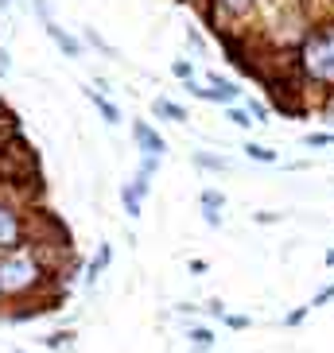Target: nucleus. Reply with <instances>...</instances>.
Returning <instances> with one entry per match:
<instances>
[{
	"instance_id": "1",
	"label": "nucleus",
	"mask_w": 334,
	"mask_h": 353,
	"mask_svg": "<svg viewBox=\"0 0 334 353\" xmlns=\"http://www.w3.org/2000/svg\"><path fill=\"white\" fill-rule=\"evenodd\" d=\"M59 268H55L47 252L35 249V245H20L0 256V299L4 303H32L43 299V291L55 283Z\"/></svg>"
},
{
	"instance_id": "2",
	"label": "nucleus",
	"mask_w": 334,
	"mask_h": 353,
	"mask_svg": "<svg viewBox=\"0 0 334 353\" xmlns=\"http://www.w3.org/2000/svg\"><path fill=\"white\" fill-rule=\"evenodd\" d=\"M295 74L303 85L334 94V20L307 23V35L295 47Z\"/></svg>"
},
{
	"instance_id": "3",
	"label": "nucleus",
	"mask_w": 334,
	"mask_h": 353,
	"mask_svg": "<svg viewBox=\"0 0 334 353\" xmlns=\"http://www.w3.org/2000/svg\"><path fill=\"white\" fill-rule=\"evenodd\" d=\"M187 94L199 97V101H214V105H237L241 90L230 82V78H222V74H206V70H195V78L187 82Z\"/></svg>"
},
{
	"instance_id": "4",
	"label": "nucleus",
	"mask_w": 334,
	"mask_h": 353,
	"mask_svg": "<svg viewBox=\"0 0 334 353\" xmlns=\"http://www.w3.org/2000/svg\"><path fill=\"white\" fill-rule=\"evenodd\" d=\"M132 140H136V152H140V167H136V175H156L159 159L167 156V140L156 132V128L148 125V121H136L132 125Z\"/></svg>"
},
{
	"instance_id": "5",
	"label": "nucleus",
	"mask_w": 334,
	"mask_h": 353,
	"mask_svg": "<svg viewBox=\"0 0 334 353\" xmlns=\"http://www.w3.org/2000/svg\"><path fill=\"white\" fill-rule=\"evenodd\" d=\"M20 245H28V214L12 198L0 194V256Z\"/></svg>"
},
{
	"instance_id": "6",
	"label": "nucleus",
	"mask_w": 334,
	"mask_h": 353,
	"mask_svg": "<svg viewBox=\"0 0 334 353\" xmlns=\"http://www.w3.org/2000/svg\"><path fill=\"white\" fill-rule=\"evenodd\" d=\"M261 4H268V0H206V20L210 23H218V20H241V16L257 12Z\"/></svg>"
},
{
	"instance_id": "7",
	"label": "nucleus",
	"mask_w": 334,
	"mask_h": 353,
	"mask_svg": "<svg viewBox=\"0 0 334 353\" xmlns=\"http://www.w3.org/2000/svg\"><path fill=\"white\" fill-rule=\"evenodd\" d=\"M222 206H226V194H218V190H202L199 194V214L210 229L222 225Z\"/></svg>"
},
{
	"instance_id": "8",
	"label": "nucleus",
	"mask_w": 334,
	"mask_h": 353,
	"mask_svg": "<svg viewBox=\"0 0 334 353\" xmlns=\"http://www.w3.org/2000/svg\"><path fill=\"white\" fill-rule=\"evenodd\" d=\"M109 264H113V245H101V249L94 252V260H90V264L82 268V283H86V288H94V283L101 280V272L109 268Z\"/></svg>"
},
{
	"instance_id": "9",
	"label": "nucleus",
	"mask_w": 334,
	"mask_h": 353,
	"mask_svg": "<svg viewBox=\"0 0 334 353\" xmlns=\"http://www.w3.org/2000/svg\"><path fill=\"white\" fill-rule=\"evenodd\" d=\"M152 113L159 117V121H175V125H187V109L179 101H171V97H156L152 101Z\"/></svg>"
},
{
	"instance_id": "10",
	"label": "nucleus",
	"mask_w": 334,
	"mask_h": 353,
	"mask_svg": "<svg viewBox=\"0 0 334 353\" xmlns=\"http://www.w3.org/2000/svg\"><path fill=\"white\" fill-rule=\"evenodd\" d=\"M43 28H47V35H51V39L59 43V51H63L66 59H78V54H82V43L74 39V35H66V32H63V28H59L55 20H51V23H43Z\"/></svg>"
},
{
	"instance_id": "11",
	"label": "nucleus",
	"mask_w": 334,
	"mask_h": 353,
	"mask_svg": "<svg viewBox=\"0 0 334 353\" xmlns=\"http://www.w3.org/2000/svg\"><path fill=\"white\" fill-rule=\"evenodd\" d=\"M187 342H190V350L206 353V350H214V345H218V338H214V330H210V326L190 322V326H187Z\"/></svg>"
},
{
	"instance_id": "12",
	"label": "nucleus",
	"mask_w": 334,
	"mask_h": 353,
	"mask_svg": "<svg viewBox=\"0 0 334 353\" xmlns=\"http://www.w3.org/2000/svg\"><path fill=\"white\" fill-rule=\"evenodd\" d=\"M86 97L94 101V109L101 113V121H105V125H121V109H117V105L109 101L105 94H97V90H86Z\"/></svg>"
},
{
	"instance_id": "13",
	"label": "nucleus",
	"mask_w": 334,
	"mask_h": 353,
	"mask_svg": "<svg viewBox=\"0 0 334 353\" xmlns=\"http://www.w3.org/2000/svg\"><path fill=\"white\" fill-rule=\"evenodd\" d=\"M121 206H125L128 218H140V206H144V198L136 194L132 183H125V187H121Z\"/></svg>"
},
{
	"instance_id": "14",
	"label": "nucleus",
	"mask_w": 334,
	"mask_h": 353,
	"mask_svg": "<svg viewBox=\"0 0 334 353\" xmlns=\"http://www.w3.org/2000/svg\"><path fill=\"white\" fill-rule=\"evenodd\" d=\"M195 167H202V171H230V159H222V156H210V152H195Z\"/></svg>"
},
{
	"instance_id": "15",
	"label": "nucleus",
	"mask_w": 334,
	"mask_h": 353,
	"mask_svg": "<svg viewBox=\"0 0 334 353\" xmlns=\"http://www.w3.org/2000/svg\"><path fill=\"white\" fill-rule=\"evenodd\" d=\"M245 156H249L253 163H280V156H276L272 148H264V144H245Z\"/></svg>"
},
{
	"instance_id": "16",
	"label": "nucleus",
	"mask_w": 334,
	"mask_h": 353,
	"mask_svg": "<svg viewBox=\"0 0 334 353\" xmlns=\"http://www.w3.org/2000/svg\"><path fill=\"white\" fill-rule=\"evenodd\" d=\"M43 345L47 350H74V330H55L43 338Z\"/></svg>"
},
{
	"instance_id": "17",
	"label": "nucleus",
	"mask_w": 334,
	"mask_h": 353,
	"mask_svg": "<svg viewBox=\"0 0 334 353\" xmlns=\"http://www.w3.org/2000/svg\"><path fill=\"white\" fill-rule=\"evenodd\" d=\"M226 121H233L237 128H253V125H257V121L249 117V109H241V105H230V109H226Z\"/></svg>"
},
{
	"instance_id": "18",
	"label": "nucleus",
	"mask_w": 334,
	"mask_h": 353,
	"mask_svg": "<svg viewBox=\"0 0 334 353\" xmlns=\"http://www.w3.org/2000/svg\"><path fill=\"white\" fill-rule=\"evenodd\" d=\"M303 144L307 148H334V132H307Z\"/></svg>"
},
{
	"instance_id": "19",
	"label": "nucleus",
	"mask_w": 334,
	"mask_h": 353,
	"mask_svg": "<svg viewBox=\"0 0 334 353\" xmlns=\"http://www.w3.org/2000/svg\"><path fill=\"white\" fill-rule=\"evenodd\" d=\"M222 322H226L230 330H249V326H253V319H249V314H233V311H226V314H222Z\"/></svg>"
},
{
	"instance_id": "20",
	"label": "nucleus",
	"mask_w": 334,
	"mask_h": 353,
	"mask_svg": "<svg viewBox=\"0 0 334 353\" xmlns=\"http://www.w3.org/2000/svg\"><path fill=\"white\" fill-rule=\"evenodd\" d=\"M334 299V280L331 283H326V288L323 291H315V299L311 303H307V307H311V311H315V307H326V303H331Z\"/></svg>"
},
{
	"instance_id": "21",
	"label": "nucleus",
	"mask_w": 334,
	"mask_h": 353,
	"mask_svg": "<svg viewBox=\"0 0 334 353\" xmlns=\"http://www.w3.org/2000/svg\"><path fill=\"white\" fill-rule=\"evenodd\" d=\"M307 314H311V307H295V311L284 314V326H299V322L307 319Z\"/></svg>"
},
{
	"instance_id": "22",
	"label": "nucleus",
	"mask_w": 334,
	"mask_h": 353,
	"mask_svg": "<svg viewBox=\"0 0 334 353\" xmlns=\"http://www.w3.org/2000/svg\"><path fill=\"white\" fill-rule=\"evenodd\" d=\"M171 70H175L179 78H183V82H190V78H195V63H187V59H179V63L171 66Z\"/></svg>"
},
{
	"instance_id": "23",
	"label": "nucleus",
	"mask_w": 334,
	"mask_h": 353,
	"mask_svg": "<svg viewBox=\"0 0 334 353\" xmlns=\"http://www.w3.org/2000/svg\"><path fill=\"white\" fill-rule=\"evenodd\" d=\"M8 70H12V54L0 51V78H8Z\"/></svg>"
},
{
	"instance_id": "24",
	"label": "nucleus",
	"mask_w": 334,
	"mask_h": 353,
	"mask_svg": "<svg viewBox=\"0 0 334 353\" xmlns=\"http://www.w3.org/2000/svg\"><path fill=\"white\" fill-rule=\"evenodd\" d=\"M326 264H334V249H331V252H326Z\"/></svg>"
},
{
	"instance_id": "25",
	"label": "nucleus",
	"mask_w": 334,
	"mask_h": 353,
	"mask_svg": "<svg viewBox=\"0 0 334 353\" xmlns=\"http://www.w3.org/2000/svg\"><path fill=\"white\" fill-rule=\"evenodd\" d=\"M8 4H12V0H0V12H4V8H8Z\"/></svg>"
},
{
	"instance_id": "26",
	"label": "nucleus",
	"mask_w": 334,
	"mask_h": 353,
	"mask_svg": "<svg viewBox=\"0 0 334 353\" xmlns=\"http://www.w3.org/2000/svg\"><path fill=\"white\" fill-rule=\"evenodd\" d=\"M12 353H28V350H12Z\"/></svg>"
},
{
	"instance_id": "27",
	"label": "nucleus",
	"mask_w": 334,
	"mask_h": 353,
	"mask_svg": "<svg viewBox=\"0 0 334 353\" xmlns=\"http://www.w3.org/2000/svg\"><path fill=\"white\" fill-rule=\"evenodd\" d=\"M0 303H4V299H0Z\"/></svg>"
}]
</instances>
